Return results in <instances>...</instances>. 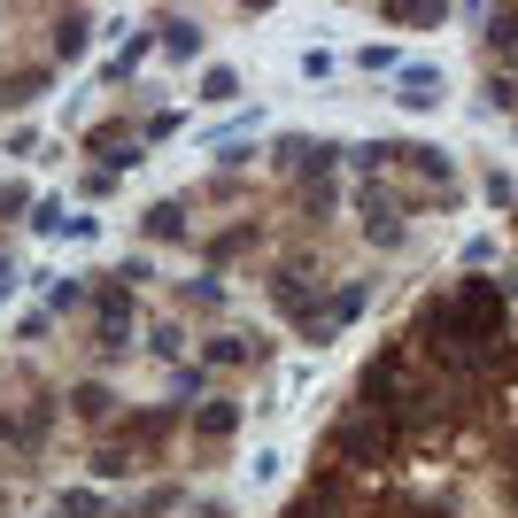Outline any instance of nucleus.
I'll use <instances>...</instances> for the list:
<instances>
[{
	"label": "nucleus",
	"mask_w": 518,
	"mask_h": 518,
	"mask_svg": "<svg viewBox=\"0 0 518 518\" xmlns=\"http://www.w3.org/2000/svg\"><path fill=\"white\" fill-rule=\"evenodd\" d=\"M488 39H495V47H518V8H495V16H488Z\"/></svg>",
	"instance_id": "obj_12"
},
{
	"label": "nucleus",
	"mask_w": 518,
	"mask_h": 518,
	"mask_svg": "<svg viewBox=\"0 0 518 518\" xmlns=\"http://www.w3.org/2000/svg\"><path fill=\"white\" fill-rule=\"evenodd\" d=\"M0 93H8V109H24V101H39V93H47V70H16Z\"/></svg>",
	"instance_id": "obj_8"
},
{
	"label": "nucleus",
	"mask_w": 518,
	"mask_h": 518,
	"mask_svg": "<svg viewBox=\"0 0 518 518\" xmlns=\"http://www.w3.org/2000/svg\"><path fill=\"white\" fill-rule=\"evenodd\" d=\"M387 24H441V8H403V0H395V8H387Z\"/></svg>",
	"instance_id": "obj_15"
},
{
	"label": "nucleus",
	"mask_w": 518,
	"mask_h": 518,
	"mask_svg": "<svg viewBox=\"0 0 518 518\" xmlns=\"http://www.w3.org/2000/svg\"><path fill=\"white\" fill-rule=\"evenodd\" d=\"M441 93H449V78H441L433 62H410V70H395V101H403V109H441Z\"/></svg>",
	"instance_id": "obj_1"
},
{
	"label": "nucleus",
	"mask_w": 518,
	"mask_h": 518,
	"mask_svg": "<svg viewBox=\"0 0 518 518\" xmlns=\"http://www.w3.org/2000/svg\"><path fill=\"white\" fill-rule=\"evenodd\" d=\"M93 472H101V480H124V472H132V457H124V449H101V457H93Z\"/></svg>",
	"instance_id": "obj_14"
},
{
	"label": "nucleus",
	"mask_w": 518,
	"mask_h": 518,
	"mask_svg": "<svg viewBox=\"0 0 518 518\" xmlns=\"http://www.w3.org/2000/svg\"><path fill=\"white\" fill-rule=\"evenodd\" d=\"M356 209H364V232H372V240H387V248L403 240V209L387 202L379 186H364V194H356Z\"/></svg>",
	"instance_id": "obj_2"
},
{
	"label": "nucleus",
	"mask_w": 518,
	"mask_h": 518,
	"mask_svg": "<svg viewBox=\"0 0 518 518\" xmlns=\"http://www.w3.org/2000/svg\"><path fill=\"white\" fill-rule=\"evenodd\" d=\"M70 403H78V418H109V410H116V395H109V387H93V379H86V387H78Z\"/></svg>",
	"instance_id": "obj_10"
},
{
	"label": "nucleus",
	"mask_w": 518,
	"mask_h": 518,
	"mask_svg": "<svg viewBox=\"0 0 518 518\" xmlns=\"http://www.w3.org/2000/svg\"><path fill=\"white\" fill-rule=\"evenodd\" d=\"M93 155H101V163H116V171H124V163H140V147H132V132H116V124H101V132H93Z\"/></svg>",
	"instance_id": "obj_3"
},
{
	"label": "nucleus",
	"mask_w": 518,
	"mask_h": 518,
	"mask_svg": "<svg viewBox=\"0 0 518 518\" xmlns=\"http://www.w3.org/2000/svg\"><path fill=\"white\" fill-rule=\"evenodd\" d=\"M202 101H217V109H225V101H240V70L209 62V70H202Z\"/></svg>",
	"instance_id": "obj_7"
},
{
	"label": "nucleus",
	"mask_w": 518,
	"mask_h": 518,
	"mask_svg": "<svg viewBox=\"0 0 518 518\" xmlns=\"http://www.w3.org/2000/svg\"><path fill=\"white\" fill-rule=\"evenodd\" d=\"M147 232H155V240H178V232H186V209H178V202H155V209H147Z\"/></svg>",
	"instance_id": "obj_9"
},
{
	"label": "nucleus",
	"mask_w": 518,
	"mask_h": 518,
	"mask_svg": "<svg viewBox=\"0 0 518 518\" xmlns=\"http://www.w3.org/2000/svg\"><path fill=\"white\" fill-rule=\"evenodd\" d=\"M341 449L348 457H379V449H387V426H379V418H356V426H341Z\"/></svg>",
	"instance_id": "obj_4"
},
{
	"label": "nucleus",
	"mask_w": 518,
	"mask_h": 518,
	"mask_svg": "<svg viewBox=\"0 0 518 518\" xmlns=\"http://www.w3.org/2000/svg\"><path fill=\"white\" fill-rule=\"evenodd\" d=\"M16 287H24V271H16V263H0V302H8Z\"/></svg>",
	"instance_id": "obj_16"
},
{
	"label": "nucleus",
	"mask_w": 518,
	"mask_h": 518,
	"mask_svg": "<svg viewBox=\"0 0 518 518\" xmlns=\"http://www.w3.org/2000/svg\"><path fill=\"white\" fill-rule=\"evenodd\" d=\"M163 39H171V55H194L202 47V31L186 24V16H163Z\"/></svg>",
	"instance_id": "obj_11"
},
{
	"label": "nucleus",
	"mask_w": 518,
	"mask_h": 518,
	"mask_svg": "<svg viewBox=\"0 0 518 518\" xmlns=\"http://www.w3.org/2000/svg\"><path fill=\"white\" fill-rule=\"evenodd\" d=\"M86 39H93L86 16H62V24H55V55H62V62H78V55H86Z\"/></svg>",
	"instance_id": "obj_6"
},
{
	"label": "nucleus",
	"mask_w": 518,
	"mask_h": 518,
	"mask_svg": "<svg viewBox=\"0 0 518 518\" xmlns=\"http://www.w3.org/2000/svg\"><path fill=\"white\" fill-rule=\"evenodd\" d=\"M55 518H101V495H86V488H78V495H62Z\"/></svg>",
	"instance_id": "obj_13"
},
{
	"label": "nucleus",
	"mask_w": 518,
	"mask_h": 518,
	"mask_svg": "<svg viewBox=\"0 0 518 518\" xmlns=\"http://www.w3.org/2000/svg\"><path fill=\"white\" fill-rule=\"evenodd\" d=\"M232 426H240V403H202L194 410V433H202V441H225Z\"/></svg>",
	"instance_id": "obj_5"
}]
</instances>
